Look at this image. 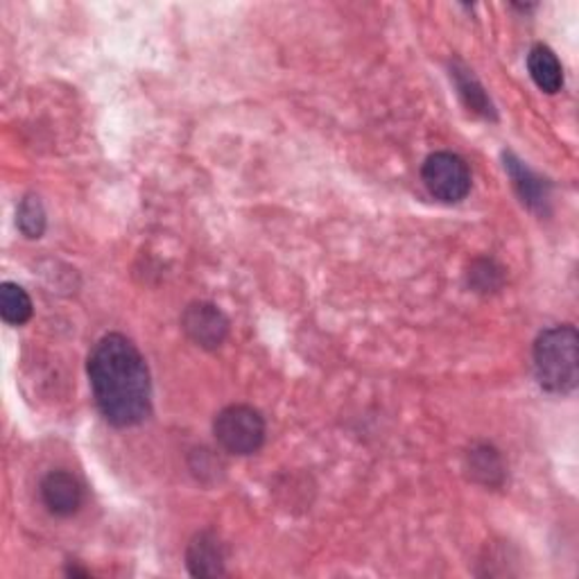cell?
<instances>
[{"label":"cell","mask_w":579,"mask_h":579,"mask_svg":"<svg viewBox=\"0 0 579 579\" xmlns=\"http://www.w3.org/2000/svg\"><path fill=\"white\" fill-rule=\"evenodd\" d=\"M469 281L477 293H492L503 283V270L494 261H475L469 272Z\"/></svg>","instance_id":"obj_14"},{"label":"cell","mask_w":579,"mask_h":579,"mask_svg":"<svg viewBox=\"0 0 579 579\" xmlns=\"http://www.w3.org/2000/svg\"><path fill=\"white\" fill-rule=\"evenodd\" d=\"M528 71L534 84L548 95H555L564 86V69L557 55L543 44H536L528 55Z\"/></svg>","instance_id":"obj_9"},{"label":"cell","mask_w":579,"mask_h":579,"mask_svg":"<svg viewBox=\"0 0 579 579\" xmlns=\"http://www.w3.org/2000/svg\"><path fill=\"white\" fill-rule=\"evenodd\" d=\"M46 222L48 220H46L44 202L37 196H25L19 204V211H16L19 232L29 240H37L46 232Z\"/></svg>","instance_id":"obj_13"},{"label":"cell","mask_w":579,"mask_h":579,"mask_svg":"<svg viewBox=\"0 0 579 579\" xmlns=\"http://www.w3.org/2000/svg\"><path fill=\"white\" fill-rule=\"evenodd\" d=\"M534 374L541 388L553 394H570L579 378V338L572 324L545 329L534 342Z\"/></svg>","instance_id":"obj_2"},{"label":"cell","mask_w":579,"mask_h":579,"mask_svg":"<svg viewBox=\"0 0 579 579\" xmlns=\"http://www.w3.org/2000/svg\"><path fill=\"white\" fill-rule=\"evenodd\" d=\"M88 380L95 405L116 428H132L152 412V380L143 353L132 340L109 333L88 356Z\"/></svg>","instance_id":"obj_1"},{"label":"cell","mask_w":579,"mask_h":579,"mask_svg":"<svg viewBox=\"0 0 579 579\" xmlns=\"http://www.w3.org/2000/svg\"><path fill=\"white\" fill-rule=\"evenodd\" d=\"M213 435L232 456H253L265 444V420L251 405H229L215 414Z\"/></svg>","instance_id":"obj_3"},{"label":"cell","mask_w":579,"mask_h":579,"mask_svg":"<svg viewBox=\"0 0 579 579\" xmlns=\"http://www.w3.org/2000/svg\"><path fill=\"white\" fill-rule=\"evenodd\" d=\"M466 469H469L473 480L482 482V485H489V487L500 485L503 477H505V466H503L500 453L489 444H480L471 450Z\"/></svg>","instance_id":"obj_11"},{"label":"cell","mask_w":579,"mask_h":579,"mask_svg":"<svg viewBox=\"0 0 579 579\" xmlns=\"http://www.w3.org/2000/svg\"><path fill=\"white\" fill-rule=\"evenodd\" d=\"M181 331L204 351H215L229 338V319L209 302L190 304L181 312Z\"/></svg>","instance_id":"obj_5"},{"label":"cell","mask_w":579,"mask_h":579,"mask_svg":"<svg viewBox=\"0 0 579 579\" xmlns=\"http://www.w3.org/2000/svg\"><path fill=\"white\" fill-rule=\"evenodd\" d=\"M186 566L192 577H222L224 572V548L215 532L204 530L190 539L186 548Z\"/></svg>","instance_id":"obj_7"},{"label":"cell","mask_w":579,"mask_h":579,"mask_svg":"<svg viewBox=\"0 0 579 579\" xmlns=\"http://www.w3.org/2000/svg\"><path fill=\"white\" fill-rule=\"evenodd\" d=\"M422 179L430 196L444 204L462 202L471 190L466 161L453 152H435L424 161Z\"/></svg>","instance_id":"obj_4"},{"label":"cell","mask_w":579,"mask_h":579,"mask_svg":"<svg viewBox=\"0 0 579 579\" xmlns=\"http://www.w3.org/2000/svg\"><path fill=\"white\" fill-rule=\"evenodd\" d=\"M503 161H505V170L511 179V186H513V190H517V196L521 198V202L528 209L545 206V202H548V196H551L548 181L541 179L532 168H528L513 152H505Z\"/></svg>","instance_id":"obj_8"},{"label":"cell","mask_w":579,"mask_h":579,"mask_svg":"<svg viewBox=\"0 0 579 579\" xmlns=\"http://www.w3.org/2000/svg\"><path fill=\"white\" fill-rule=\"evenodd\" d=\"M82 498L84 494L80 480L69 471H50L42 480V500L55 517H73L82 507Z\"/></svg>","instance_id":"obj_6"},{"label":"cell","mask_w":579,"mask_h":579,"mask_svg":"<svg viewBox=\"0 0 579 579\" xmlns=\"http://www.w3.org/2000/svg\"><path fill=\"white\" fill-rule=\"evenodd\" d=\"M0 315L10 327H23L32 317V299L19 283L0 285Z\"/></svg>","instance_id":"obj_12"},{"label":"cell","mask_w":579,"mask_h":579,"mask_svg":"<svg viewBox=\"0 0 579 579\" xmlns=\"http://www.w3.org/2000/svg\"><path fill=\"white\" fill-rule=\"evenodd\" d=\"M450 78L456 80L458 95H460L469 111L477 114L480 118H485V120H496L498 118L492 98L487 95L485 86L477 82L473 71L462 67V63H453V67H450Z\"/></svg>","instance_id":"obj_10"}]
</instances>
